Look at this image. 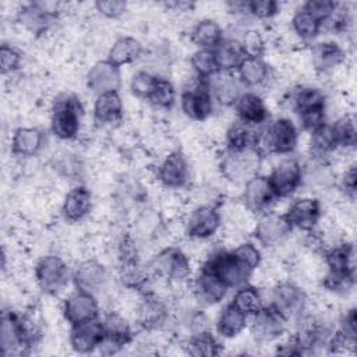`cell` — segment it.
<instances>
[{
  "label": "cell",
  "instance_id": "1",
  "mask_svg": "<svg viewBox=\"0 0 357 357\" xmlns=\"http://www.w3.org/2000/svg\"><path fill=\"white\" fill-rule=\"evenodd\" d=\"M324 265L326 272L322 278L325 289L333 293H347L356 283V248L347 240L324 248Z\"/></svg>",
  "mask_w": 357,
  "mask_h": 357
},
{
  "label": "cell",
  "instance_id": "2",
  "mask_svg": "<svg viewBox=\"0 0 357 357\" xmlns=\"http://www.w3.org/2000/svg\"><path fill=\"white\" fill-rule=\"evenodd\" d=\"M153 280L169 287L188 286L194 269L191 257L177 245H167L159 250L148 264Z\"/></svg>",
  "mask_w": 357,
  "mask_h": 357
},
{
  "label": "cell",
  "instance_id": "3",
  "mask_svg": "<svg viewBox=\"0 0 357 357\" xmlns=\"http://www.w3.org/2000/svg\"><path fill=\"white\" fill-rule=\"evenodd\" d=\"M85 114L81 99L73 93H61L56 98L50 113V131L60 141H74L82 131Z\"/></svg>",
  "mask_w": 357,
  "mask_h": 357
},
{
  "label": "cell",
  "instance_id": "4",
  "mask_svg": "<svg viewBox=\"0 0 357 357\" xmlns=\"http://www.w3.org/2000/svg\"><path fill=\"white\" fill-rule=\"evenodd\" d=\"M300 142V128L289 117L269 119L259 132L258 148L264 155H293Z\"/></svg>",
  "mask_w": 357,
  "mask_h": 357
},
{
  "label": "cell",
  "instance_id": "5",
  "mask_svg": "<svg viewBox=\"0 0 357 357\" xmlns=\"http://www.w3.org/2000/svg\"><path fill=\"white\" fill-rule=\"evenodd\" d=\"M36 326L32 318L14 310H4L1 315V351L3 356H21L33 346Z\"/></svg>",
  "mask_w": 357,
  "mask_h": 357
},
{
  "label": "cell",
  "instance_id": "6",
  "mask_svg": "<svg viewBox=\"0 0 357 357\" xmlns=\"http://www.w3.org/2000/svg\"><path fill=\"white\" fill-rule=\"evenodd\" d=\"M33 279L40 291L49 296L63 293L73 282V269L59 254L42 255L33 266Z\"/></svg>",
  "mask_w": 357,
  "mask_h": 357
},
{
  "label": "cell",
  "instance_id": "7",
  "mask_svg": "<svg viewBox=\"0 0 357 357\" xmlns=\"http://www.w3.org/2000/svg\"><path fill=\"white\" fill-rule=\"evenodd\" d=\"M206 265L225 284L229 290H236L247 283L254 275V271L248 268L233 250L216 248L206 255L202 262Z\"/></svg>",
  "mask_w": 357,
  "mask_h": 357
},
{
  "label": "cell",
  "instance_id": "8",
  "mask_svg": "<svg viewBox=\"0 0 357 357\" xmlns=\"http://www.w3.org/2000/svg\"><path fill=\"white\" fill-rule=\"evenodd\" d=\"M264 153L259 148L223 149L219 158V172L222 177L231 183H245L259 173Z\"/></svg>",
  "mask_w": 357,
  "mask_h": 357
},
{
  "label": "cell",
  "instance_id": "9",
  "mask_svg": "<svg viewBox=\"0 0 357 357\" xmlns=\"http://www.w3.org/2000/svg\"><path fill=\"white\" fill-rule=\"evenodd\" d=\"M308 294L291 280H278L269 289L268 303L289 321H296L308 311Z\"/></svg>",
  "mask_w": 357,
  "mask_h": 357
},
{
  "label": "cell",
  "instance_id": "10",
  "mask_svg": "<svg viewBox=\"0 0 357 357\" xmlns=\"http://www.w3.org/2000/svg\"><path fill=\"white\" fill-rule=\"evenodd\" d=\"M223 227V216L218 205L199 204L185 213L183 220L184 234L194 241H208Z\"/></svg>",
  "mask_w": 357,
  "mask_h": 357
},
{
  "label": "cell",
  "instance_id": "11",
  "mask_svg": "<svg viewBox=\"0 0 357 357\" xmlns=\"http://www.w3.org/2000/svg\"><path fill=\"white\" fill-rule=\"evenodd\" d=\"M290 321L275 310L272 305L265 304L258 312L248 317V331L255 343L271 344L284 337Z\"/></svg>",
  "mask_w": 357,
  "mask_h": 357
},
{
  "label": "cell",
  "instance_id": "12",
  "mask_svg": "<svg viewBox=\"0 0 357 357\" xmlns=\"http://www.w3.org/2000/svg\"><path fill=\"white\" fill-rule=\"evenodd\" d=\"M178 105L183 114L192 121H205L213 114L215 102L206 86V81L192 75V81L188 82L180 92Z\"/></svg>",
  "mask_w": 357,
  "mask_h": 357
},
{
  "label": "cell",
  "instance_id": "13",
  "mask_svg": "<svg viewBox=\"0 0 357 357\" xmlns=\"http://www.w3.org/2000/svg\"><path fill=\"white\" fill-rule=\"evenodd\" d=\"M61 4L52 1H31L17 11V22L29 33L42 36L56 24Z\"/></svg>",
  "mask_w": 357,
  "mask_h": 357
},
{
  "label": "cell",
  "instance_id": "14",
  "mask_svg": "<svg viewBox=\"0 0 357 357\" xmlns=\"http://www.w3.org/2000/svg\"><path fill=\"white\" fill-rule=\"evenodd\" d=\"M303 163L291 156H280L268 174L269 183L278 199L290 198L303 185Z\"/></svg>",
  "mask_w": 357,
  "mask_h": 357
},
{
  "label": "cell",
  "instance_id": "15",
  "mask_svg": "<svg viewBox=\"0 0 357 357\" xmlns=\"http://www.w3.org/2000/svg\"><path fill=\"white\" fill-rule=\"evenodd\" d=\"M188 289L192 300L199 307H212L222 303L229 291L226 284L204 264L194 271Z\"/></svg>",
  "mask_w": 357,
  "mask_h": 357
},
{
  "label": "cell",
  "instance_id": "16",
  "mask_svg": "<svg viewBox=\"0 0 357 357\" xmlns=\"http://www.w3.org/2000/svg\"><path fill=\"white\" fill-rule=\"evenodd\" d=\"M155 174L163 188L173 191L184 190L191 180L190 162L181 151H169L156 165Z\"/></svg>",
  "mask_w": 357,
  "mask_h": 357
},
{
  "label": "cell",
  "instance_id": "17",
  "mask_svg": "<svg viewBox=\"0 0 357 357\" xmlns=\"http://www.w3.org/2000/svg\"><path fill=\"white\" fill-rule=\"evenodd\" d=\"M291 233L293 227L284 213L273 211L258 215L252 226V234L257 244L265 248H276L282 245Z\"/></svg>",
  "mask_w": 357,
  "mask_h": 357
},
{
  "label": "cell",
  "instance_id": "18",
  "mask_svg": "<svg viewBox=\"0 0 357 357\" xmlns=\"http://www.w3.org/2000/svg\"><path fill=\"white\" fill-rule=\"evenodd\" d=\"M105 336L96 351L103 356H112L121 351L134 337L131 322L117 311H109L103 318Z\"/></svg>",
  "mask_w": 357,
  "mask_h": 357
},
{
  "label": "cell",
  "instance_id": "19",
  "mask_svg": "<svg viewBox=\"0 0 357 357\" xmlns=\"http://www.w3.org/2000/svg\"><path fill=\"white\" fill-rule=\"evenodd\" d=\"M278 201L266 174L258 173L243 184L241 205L255 216L272 211Z\"/></svg>",
  "mask_w": 357,
  "mask_h": 357
},
{
  "label": "cell",
  "instance_id": "20",
  "mask_svg": "<svg viewBox=\"0 0 357 357\" xmlns=\"http://www.w3.org/2000/svg\"><path fill=\"white\" fill-rule=\"evenodd\" d=\"M284 216L287 218L293 230L296 229L304 233H312L317 230L324 216L322 202L314 195L298 197L291 201L284 212Z\"/></svg>",
  "mask_w": 357,
  "mask_h": 357
},
{
  "label": "cell",
  "instance_id": "21",
  "mask_svg": "<svg viewBox=\"0 0 357 357\" xmlns=\"http://www.w3.org/2000/svg\"><path fill=\"white\" fill-rule=\"evenodd\" d=\"M110 282V272L107 266L96 258L81 259L73 268V283L75 289L92 293L98 297L106 290Z\"/></svg>",
  "mask_w": 357,
  "mask_h": 357
},
{
  "label": "cell",
  "instance_id": "22",
  "mask_svg": "<svg viewBox=\"0 0 357 357\" xmlns=\"http://www.w3.org/2000/svg\"><path fill=\"white\" fill-rule=\"evenodd\" d=\"M170 311L165 300L153 291H144L135 305V322L146 331H159L167 325Z\"/></svg>",
  "mask_w": 357,
  "mask_h": 357
},
{
  "label": "cell",
  "instance_id": "23",
  "mask_svg": "<svg viewBox=\"0 0 357 357\" xmlns=\"http://www.w3.org/2000/svg\"><path fill=\"white\" fill-rule=\"evenodd\" d=\"M61 314L71 325L100 317L99 300L95 294L75 289L63 300Z\"/></svg>",
  "mask_w": 357,
  "mask_h": 357
},
{
  "label": "cell",
  "instance_id": "24",
  "mask_svg": "<svg viewBox=\"0 0 357 357\" xmlns=\"http://www.w3.org/2000/svg\"><path fill=\"white\" fill-rule=\"evenodd\" d=\"M121 81V68L107 59L93 63L85 75L88 91L96 96L105 92L119 91Z\"/></svg>",
  "mask_w": 357,
  "mask_h": 357
},
{
  "label": "cell",
  "instance_id": "25",
  "mask_svg": "<svg viewBox=\"0 0 357 357\" xmlns=\"http://www.w3.org/2000/svg\"><path fill=\"white\" fill-rule=\"evenodd\" d=\"M347 60L346 49L335 40L315 42L310 47L311 67L319 74H331Z\"/></svg>",
  "mask_w": 357,
  "mask_h": 357
},
{
  "label": "cell",
  "instance_id": "26",
  "mask_svg": "<svg viewBox=\"0 0 357 357\" xmlns=\"http://www.w3.org/2000/svg\"><path fill=\"white\" fill-rule=\"evenodd\" d=\"M105 336L102 318H93L81 324L70 326L68 342L71 349L78 354H88L96 351L99 343Z\"/></svg>",
  "mask_w": 357,
  "mask_h": 357
},
{
  "label": "cell",
  "instance_id": "27",
  "mask_svg": "<svg viewBox=\"0 0 357 357\" xmlns=\"http://www.w3.org/2000/svg\"><path fill=\"white\" fill-rule=\"evenodd\" d=\"M289 107L298 116L312 112H326V95L325 92L310 84L296 85L290 89L287 99Z\"/></svg>",
  "mask_w": 357,
  "mask_h": 357
},
{
  "label": "cell",
  "instance_id": "28",
  "mask_svg": "<svg viewBox=\"0 0 357 357\" xmlns=\"http://www.w3.org/2000/svg\"><path fill=\"white\" fill-rule=\"evenodd\" d=\"M205 81L215 105L222 107H233L240 95L244 92V86L236 73L218 71Z\"/></svg>",
  "mask_w": 357,
  "mask_h": 357
},
{
  "label": "cell",
  "instance_id": "29",
  "mask_svg": "<svg viewBox=\"0 0 357 357\" xmlns=\"http://www.w3.org/2000/svg\"><path fill=\"white\" fill-rule=\"evenodd\" d=\"M238 121L254 127H262L269 120V110L265 99L257 91H244L234 103Z\"/></svg>",
  "mask_w": 357,
  "mask_h": 357
},
{
  "label": "cell",
  "instance_id": "30",
  "mask_svg": "<svg viewBox=\"0 0 357 357\" xmlns=\"http://www.w3.org/2000/svg\"><path fill=\"white\" fill-rule=\"evenodd\" d=\"M93 204L92 191L82 184H77L67 191L61 202V215L67 222L77 223L85 219Z\"/></svg>",
  "mask_w": 357,
  "mask_h": 357
},
{
  "label": "cell",
  "instance_id": "31",
  "mask_svg": "<svg viewBox=\"0 0 357 357\" xmlns=\"http://www.w3.org/2000/svg\"><path fill=\"white\" fill-rule=\"evenodd\" d=\"M248 328V315L240 311L231 301L226 303L215 319V332L222 339H236Z\"/></svg>",
  "mask_w": 357,
  "mask_h": 357
},
{
  "label": "cell",
  "instance_id": "32",
  "mask_svg": "<svg viewBox=\"0 0 357 357\" xmlns=\"http://www.w3.org/2000/svg\"><path fill=\"white\" fill-rule=\"evenodd\" d=\"M45 146V134L38 127H18L13 131L10 148L14 156L26 159L36 156Z\"/></svg>",
  "mask_w": 357,
  "mask_h": 357
},
{
  "label": "cell",
  "instance_id": "33",
  "mask_svg": "<svg viewBox=\"0 0 357 357\" xmlns=\"http://www.w3.org/2000/svg\"><path fill=\"white\" fill-rule=\"evenodd\" d=\"M124 114V102L119 91L105 92L95 98L92 106V117L100 126H112L119 123Z\"/></svg>",
  "mask_w": 357,
  "mask_h": 357
},
{
  "label": "cell",
  "instance_id": "34",
  "mask_svg": "<svg viewBox=\"0 0 357 357\" xmlns=\"http://www.w3.org/2000/svg\"><path fill=\"white\" fill-rule=\"evenodd\" d=\"M236 75L244 88L250 91H257L268 84L271 79V67L264 60V57H245L238 66Z\"/></svg>",
  "mask_w": 357,
  "mask_h": 357
},
{
  "label": "cell",
  "instance_id": "35",
  "mask_svg": "<svg viewBox=\"0 0 357 357\" xmlns=\"http://www.w3.org/2000/svg\"><path fill=\"white\" fill-rule=\"evenodd\" d=\"M144 53L142 43L130 35H121L113 40L107 50V60L117 67H124L135 63Z\"/></svg>",
  "mask_w": 357,
  "mask_h": 357
},
{
  "label": "cell",
  "instance_id": "36",
  "mask_svg": "<svg viewBox=\"0 0 357 357\" xmlns=\"http://www.w3.org/2000/svg\"><path fill=\"white\" fill-rule=\"evenodd\" d=\"M261 127L248 126L237 119L230 124L225 134V149L258 148Z\"/></svg>",
  "mask_w": 357,
  "mask_h": 357
},
{
  "label": "cell",
  "instance_id": "37",
  "mask_svg": "<svg viewBox=\"0 0 357 357\" xmlns=\"http://www.w3.org/2000/svg\"><path fill=\"white\" fill-rule=\"evenodd\" d=\"M225 38L220 24L212 18H202L197 21L190 29V40L197 49L213 50Z\"/></svg>",
  "mask_w": 357,
  "mask_h": 357
},
{
  "label": "cell",
  "instance_id": "38",
  "mask_svg": "<svg viewBox=\"0 0 357 357\" xmlns=\"http://www.w3.org/2000/svg\"><path fill=\"white\" fill-rule=\"evenodd\" d=\"M219 71L236 73L241 61L247 57L237 38H223V40L213 49Z\"/></svg>",
  "mask_w": 357,
  "mask_h": 357
},
{
  "label": "cell",
  "instance_id": "39",
  "mask_svg": "<svg viewBox=\"0 0 357 357\" xmlns=\"http://www.w3.org/2000/svg\"><path fill=\"white\" fill-rule=\"evenodd\" d=\"M339 151L337 141L332 124L326 121L324 126L310 134V152L311 158L329 160V156Z\"/></svg>",
  "mask_w": 357,
  "mask_h": 357
},
{
  "label": "cell",
  "instance_id": "40",
  "mask_svg": "<svg viewBox=\"0 0 357 357\" xmlns=\"http://www.w3.org/2000/svg\"><path fill=\"white\" fill-rule=\"evenodd\" d=\"M290 29L298 40L308 43L319 36L322 24L300 6L290 18Z\"/></svg>",
  "mask_w": 357,
  "mask_h": 357
},
{
  "label": "cell",
  "instance_id": "41",
  "mask_svg": "<svg viewBox=\"0 0 357 357\" xmlns=\"http://www.w3.org/2000/svg\"><path fill=\"white\" fill-rule=\"evenodd\" d=\"M230 301L248 317L258 312L266 304L262 291L257 286L250 283L237 287Z\"/></svg>",
  "mask_w": 357,
  "mask_h": 357
},
{
  "label": "cell",
  "instance_id": "42",
  "mask_svg": "<svg viewBox=\"0 0 357 357\" xmlns=\"http://www.w3.org/2000/svg\"><path fill=\"white\" fill-rule=\"evenodd\" d=\"M337 141L339 151H353L357 142V130L354 117L351 114L339 116L336 120L331 121Z\"/></svg>",
  "mask_w": 357,
  "mask_h": 357
},
{
  "label": "cell",
  "instance_id": "43",
  "mask_svg": "<svg viewBox=\"0 0 357 357\" xmlns=\"http://www.w3.org/2000/svg\"><path fill=\"white\" fill-rule=\"evenodd\" d=\"M184 347L191 356H218L222 353V344L212 331L188 337Z\"/></svg>",
  "mask_w": 357,
  "mask_h": 357
},
{
  "label": "cell",
  "instance_id": "44",
  "mask_svg": "<svg viewBox=\"0 0 357 357\" xmlns=\"http://www.w3.org/2000/svg\"><path fill=\"white\" fill-rule=\"evenodd\" d=\"M148 102L156 109H163V110L172 109L177 103L176 85L169 78L159 75Z\"/></svg>",
  "mask_w": 357,
  "mask_h": 357
},
{
  "label": "cell",
  "instance_id": "45",
  "mask_svg": "<svg viewBox=\"0 0 357 357\" xmlns=\"http://www.w3.org/2000/svg\"><path fill=\"white\" fill-rule=\"evenodd\" d=\"M190 67L194 75L201 79H208L219 71L215 52L208 49H197L190 57Z\"/></svg>",
  "mask_w": 357,
  "mask_h": 357
},
{
  "label": "cell",
  "instance_id": "46",
  "mask_svg": "<svg viewBox=\"0 0 357 357\" xmlns=\"http://www.w3.org/2000/svg\"><path fill=\"white\" fill-rule=\"evenodd\" d=\"M159 75L148 70H138L130 78V91L131 93L142 100H148Z\"/></svg>",
  "mask_w": 357,
  "mask_h": 357
},
{
  "label": "cell",
  "instance_id": "47",
  "mask_svg": "<svg viewBox=\"0 0 357 357\" xmlns=\"http://www.w3.org/2000/svg\"><path fill=\"white\" fill-rule=\"evenodd\" d=\"M240 42H241L245 56H248V57H262L266 50L265 36L257 28L245 29L243 36L240 38Z\"/></svg>",
  "mask_w": 357,
  "mask_h": 357
},
{
  "label": "cell",
  "instance_id": "48",
  "mask_svg": "<svg viewBox=\"0 0 357 357\" xmlns=\"http://www.w3.org/2000/svg\"><path fill=\"white\" fill-rule=\"evenodd\" d=\"M280 13V3L275 0H251L247 1L248 17L259 21L275 18Z\"/></svg>",
  "mask_w": 357,
  "mask_h": 357
},
{
  "label": "cell",
  "instance_id": "49",
  "mask_svg": "<svg viewBox=\"0 0 357 357\" xmlns=\"http://www.w3.org/2000/svg\"><path fill=\"white\" fill-rule=\"evenodd\" d=\"M233 252L254 272L262 265V251L259 245L252 241H241L234 248Z\"/></svg>",
  "mask_w": 357,
  "mask_h": 357
},
{
  "label": "cell",
  "instance_id": "50",
  "mask_svg": "<svg viewBox=\"0 0 357 357\" xmlns=\"http://www.w3.org/2000/svg\"><path fill=\"white\" fill-rule=\"evenodd\" d=\"M337 6L339 3L332 0H308L301 4V7L314 18H317L322 25L333 15Z\"/></svg>",
  "mask_w": 357,
  "mask_h": 357
},
{
  "label": "cell",
  "instance_id": "51",
  "mask_svg": "<svg viewBox=\"0 0 357 357\" xmlns=\"http://www.w3.org/2000/svg\"><path fill=\"white\" fill-rule=\"evenodd\" d=\"M0 64H1V74H14L22 67V54L21 52L11 46V45H1L0 47Z\"/></svg>",
  "mask_w": 357,
  "mask_h": 357
},
{
  "label": "cell",
  "instance_id": "52",
  "mask_svg": "<svg viewBox=\"0 0 357 357\" xmlns=\"http://www.w3.org/2000/svg\"><path fill=\"white\" fill-rule=\"evenodd\" d=\"M337 185L340 188V191L343 192V195L350 199L354 201L356 198V191H357V170H356V165L350 163L346 166V169L340 173V176L337 177Z\"/></svg>",
  "mask_w": 357,
  "mask_h": 357
},
{
  "label": "cell",
  "instance_id": "53",
  "mask_svg": "<svg viewBox=\"0 0 357 357\" xmlns=\"http://www.w3.org/2000/svg\"><path fill=\"white\" fill-rule=\"evenodd\" d=\"M93 7H95V11H98V14L102 15L103 18L117 20L126 14L128 4L126 1L107 0V1H95Z\"/></svg>",
  "mask_w": 357,
  "mask_h": 357
}]
</instances>
